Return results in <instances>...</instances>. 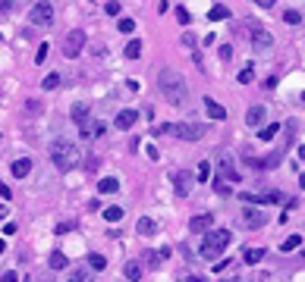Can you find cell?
I'll return each mask as SVG.
<instances>
[{"instance_id": "obj_1", "label": "cell", "mask_w": 305, "mask_h": 282, "mask_svg": "<svg viewBox=\"0 0 305 282\" xmlns=\"http://www.w3.org/2000/svg\"><path fill=\"white\" fill-rule=\"evenodd\" d=\"M157 88H160V94H164V100H167V104H173V107H183L186 100H189V85H186V79L176 69H170V66L160 69Z\"/></svg>"}, {"instance_id": "obj_2", "label": "cell", "mask_w": 305, "mask_h": 282, "mask_svg": "<svg viewBox=\"0 0 305 282\" xmlns=\"http://www.w3.org/2000/svg\"><path fill=\"white\" fill-rule=\"evenodd\" d=\"M230 242H233L230 229H208L205 238H201V248H198L201 260H217L220 254L230 248Z\"/></svg>"}, {"instance_id": "obj_3", "label": "cell", "mask_w": 305, "mask_h": 282, "mask_svg": "<svg viewBox=\"0 0 305 282\" xmlns=\"http://www.w3.org/2000/svg\"><path fill=\"white\" fill-rule=\"evenodd\" d=\"M79 160H82V154H79V148H76L73 141L60 138V141H54V144H50V163L60 169V173L73 169L76 163H79Z\"/></svg>"}, {"instance_id": "obj_4", "label": "cell", "mask_w": 305, "mask_h": 282, "mask_svg": "<svg viewBox=\"0 0 305 282\" xmlns=\"http://www.w3.org/2000/svg\"><path fill=\"white\" fill-rule=\"evenodd\" d=\"M160 132H173L176 138H183V141H198L201 135H205V125H198V123H173V125H160Z\"/></svg>"}, {"instance_id": "obj_5", "label": "cell", "mask_w": 305, "mask_h": 282, "mask_svg": "<svg viewBox=\"0 0 305 282\" xmlns=\"http://www.w3.org/2000/svg\"><path fill=\"white\" fill-rule=\"evenodd\" d=\"M29 22L32 25H50L54 22V6H50V0H38L35 6L29 10Z\"/></svg>"}, {"instance_id": "obj_6", "label": "cell", "mask_w": 305, "mask_h": 282, "mask_svg": "<svg viewBox=\"0 0 305 282\" xmlns=\"http://www.w3.org/2000/svg\"><path fill=\"white\" fill-rule=\"evenodd\" d=\"M170 182H173V191L180 194V198H189L192 185H195V176H192L189 169H176V173L170 176Z\"/></svg>"}, {"instance_id": "obj_7", "label": "cell", "mask_w": 305, "mask_h": 282, "mask_svg": "<svg viewBox=\"0 0 305 282\" xmlns=\"http://www.w3.org/2000/svg\"><path fill=\"white\" fill-rule=\"evenodd\" d=\"M82 47H85V31L73 29L70 35L63 38V54H66V57L73 60V57H79V54H82Z\"/></svg>"}, {"instance_id": "obj_8", "label": "cell", "mask_w": 305, "mask_h": 282, "mask_svg": "<svg viewBox=\"0 0 305 282\" xmlns=\"http://www.w3.org/2000/svg\"><path fill=\"white\" fill-rule=\"evenodd\" d=\"M249 41H252V47H258V50H267L270 44H274V35H270L267 29H261V25H255V22H252Z\"/></svg>"}, {"instance_id": "obj_9", "label": "cell", "mask_w": 305, "mask_h": 282, "mask_svg": "<svg viewBox=\"0 0 305 282\" xmlns=\"http://www.w3.org/2000/svg\"><path fill=\"white\" fill-rule=\"evenodd\" d=\"M211 226H214V213H201V217H192L189 219V232L192 235H205Z\"/></svg>"}, {"instance_id": "obj_10", "label": "cell", "mask_w": 305, "mask_h": 282, "mask_svg": "<svg viewBox=\"0 0 305 282\" xmlns=\"http://www.w3.org/2000/svg\"><path fill=\"white\" fill-rule=\"evenodd\" d=\"M79 129H82V138H95V135H104L107 132V125L88 116V119H82V123H79Z\"/></svg>"}, {"instance_id": "obj_11", "label": "cell", "mask_w": 305, "mask_h": 282, "mask_svg": "<svg viewBox=\"0 0 305 282\" xmlns=\"http://www.w3.org/2000/svg\"><path fill=\"white\" fill-rule=\"evenodd\" d=\"M265 223H267V217H265L261 210H255V207H252V210H242V226H245V229H261Z\"/></svg>"}, {"instance_id": "obj_12", "label": "cell", "mask_w": 305, "mask_h": 282, "mask_svg": "<svg viewBox=\"0 0 305 282\" xmlns=\"http://www.w3.org/2000/svg\"><path fill=\"white\" fill-rule=\"evenodd\" d=\"M239 198L245 204H277L280 201V191H267V194H252V191H242Z\"/></svg>"}, {"instance_id": "obj_13", "label": "cell", "mask_w": 305, "mask_h": 282, "mask_svg": "<svg viewBox=\"0 0 305 282\" xmlns=\"http://www.w3.org/2000/svg\"><path fill=\"white\" fill-rule=\"evenodd\" d=\"M135 119H139V110H129V107H126V110H120V113H116V129H132V125H135Z\"/></svg>"}, {"instance_id": "obj_14", "label": "cell", "mask_w": 305, "mask_h": 282, "mask_svg": "<svg viewBox=\"0 0 305 282\" xmlns=\"http://www.w3.org/2000/svg\"><path fill=\"white\" fill-rule=\"evenodd\" d=\"M265 116H267V110L261 107V104H255L249 113H245V123H249L252 129H261V125H265Z\"/></svg>"}, {"instance_id": "obj_15", "label": "cell", "mask_w": 305, "mask_h": 282, "mask_svg": "<svg viewBox=\"0 0 305 282\" xmlns=\"http://www.w3.org/2000/svg\"><path fill=\"white\" fill-rule=\"evenodd\" d=\"M10 173L16 176V179H25L32 173V160L29 157H22V160H13V166H10Z\"/></svg>"}, {"instance_id": "obj_16", "label": "cell", "mask_w": 305, "mask_h": 282, "mask_svg": "<svg viewBox=\"0 0 305 282\" xmlns=\"http://www.w3.org/2000/svg\"><path fill=\"white\" fill-rule=\"evenodd\" d=\"M205 110L211 113V119H227V107H220L214 97H205Z\"/></svg>"}, {"instance_id": "obj_17", "label": "cell", "mask_w": 305, "mask_h": 282, "mask_svg": "<svg viewBox=\"0 0 305 282\" xmlns=\"http://www.w3.org/2000/svg\"><path fill=\"white\" fill-rule=\"evenodd\" d=\"M123 276L129 279V282H139V279H142V263H135V260L123 263Z\"/></svg>"}, {"instance_id": "obj_18", "label": "cell", "mask_w": 305, "mask_h": 282, "mask_svg": "<svg viewBox=\"0 0 305 282\" xmlns=\"http://www.w3.org/2000/svg\"><path fill=\"white\" fill-rule=\"evenodd\" d=\"M98 191H101V194H116V191H120V182H116L114 176H107V179H101Z\"/></svg>"}, {"instance_id": "obj_19", "label": "cell", "mask_w": 305, "mask_h": 282, "mask_svg": "<svg viewBox=\"0 0 305 282\" xmlns=\"http://www.w3.org/2000/svg\"><path fill=\"white\" fill-rule=\"evenodd\" d=\"M277 132H280V123H270V125H261V129H258V138H261V141H270V138H274Z\"/></svg>"}, {"instance_id": "obj_20", "label": "cell", "mask_w": 305, "mask_h": 282, "mask_svg": "<svg viewBox=\"0 0 305 282\" xmlns=\"http://www.w3.org/2000/svg\"><path fill=\"white\" fill-rule=\"evenodd\" d=\"M135 229H139L142 235H151V232H154V229H157V223H154V219H151V217H142L139 223H135Z\"/></svg>"}, {"instance_id": "obj_21", "label": "cell", "mask_w": 305, "mask_h": 282, "mask_svg": "<svg viewBox=\"0 0 305 282\" xmlns=\"http://www.w3.org/2000/svg\"><path fill=\"white\" fill-rule=\"evenodd\" d=\"M70 116H73V123H82V119H88V104H73Z\"/></svg>"}, {"instance_id": "obj_22", "label": "cell", "mask_w": 305, "mask_h": 282, "mask_svg": "<svg viewBox=\"0 0 305 282\" xmlns=\"http://www.w3.org/2000/svg\"><path fill=\"white\" fill-rule=\"evenodd\" d=\"M211 19H214V22H220V19H230V10H227V6L224 3H214V6H211Z\"/></svg>"}, {"instance_id": "obj_23", "label": "cell", "mask_w": 305, "mask_h": 282, "mask_svg": "<svg viewBox=\"0 0 305 282\" xmlns=\"http://www.w3.org/2000/svg\"><path fill=\"white\" fill-rule=\"evenodd\" d=\"M139 54H142V41L132 38L129 44H126V60H139Z\"/></svg>"}, {"instance_id": "obj_24", "label": "cell", "mask_w": 305, "mask_h": 282, "mask_svg": "<svg viewBox=\"0 0 305 282\" xmlns=\"http://www.w3.org/2000/svg\"><path fill=\"white\" fill-rule=\"evenodd\" d=\"M242 257H245V263H258V260H265V248H249Z\"/></svg>"}, {"instance_id": "obj_25", "label": "cell", "mask_w": 305, "mask_h": 282, "mask_svg": "<svg viewBox=\"0 0 305 282\" xmlns=\"http://www.w3.org/2000/svg\"><path fill=\"white\" fill-rule=\"evenodd\" d=\"M299 245H302V235H290V238H286V242L280 245V251H283V254H290V251H296Z\"/></svg>"}, {"instance_id": "obj_26", "label": "cell", "mask_w": 305, "mask_h": 282, "mask_svg": "<svg viewBox=\"0 0 305 282\" xmlns=\"http://www.w3.org/2000/svg\"><path fill=\"white\" fill-rule=\"evenodd\" d=\"M63 267H66V254L54 251V254H50V270H63Z\"/></svg>"}, {"instance_id": "obj_27", "label": "cell", "mask_w": 305, "mask_h": 282, "mask_svg": "<svg viewBox=\"0 0 305 282\" xmlns=\"http://www.w3.org/2000/svg\"><path fill=\"white\" fill-rule=\"evenodd\" d=\"M101 213H104L107 223H116V219H123V207H107V210H101Z\"/></svg>"}, {"instance_id": "obj_28", "label": "cell", "mask_w": 305, "mask_h": 282, "mask_svg": "<svg viewBox=\"0 0 305 282\" xmlns=\"http://www.w3.org/2000/svg\"><path fill=\"white\" fill-rule=\"evenodd\" d=\"M116 29H120L123 35H132V31H135V22L129 19V16H126V19H116Z\"/></svg>"}, {"instance_id": "obj_29", "label": "cell", "mask_w": 305, "mask_h": 282, "mask_svg": "<svg viewBox=\"0 0 305 282\" xmlns=\"http://www.w3.org/2000/svg\"><path fill=\"white\" fill-rule=\"evenodd\" d=\"M220 166H224V179H230V182H239V173H236V169L230 166V160H224Z\"/></svg>"}, {"instance_id": "obj_30", "label": "cell", "mask_w": 305, "mask_h": 282, "mask_svg": "<svg viewBox=\"0 0 305 282\" xmlns=\"http://www.w3.org/2000/svg\"><path fill=\"white\" fill-rule=\"evenodd\" d=\"M88 267H91V270H104V267H107V260L101 257V254H88Z\"/></svg>"}, {"instance_id": "obj_31", "label": "cell", "mask_w": 305, "mask_h": 282, "mask_svg": "<svg viewBox=\"0 0 305 282\" xmlns=\"http://www.w3.org/2000/svg\"><path fill=\"white\" fill-rule=\"evenodd\" d=\"M57 85H60V75H57V72H50V75H44V82H41V88H57Z\"/></svg>"}, {"instance_id": "obj_32", "label": "cell", "mask_w": 305, "mask_h": 282, "mask_svg": "<svg viewBox=\"0 0 305 282\" xmlns=\"http://www.w3.org/2000/svg\"><path fill=\"white\" fill-rule=\"evenodd\" d=\"M236 79H239V85H249L252 79H255V69H252V66H245V69L236 75Z\"/></svg>"}, {"instance_id": "obj_33", "label": "cell", "mask_w": 305, "mask_h": 282, "mask_svg": "<svg viewBox=\"0 0 305 282\" xmlns=\"http://www.w3.org/2000/svg\"><path fill=\"white\" fill-rule=\"evenodd\" d=\"M208 176H211V163H205V160H201V163H198V173H195V179H201V182H208Z\"/></svg>"}, {"instance_id": "obj_34", "label": "cell", "mask_w": 305, "mask_h": 282, "mask_svg": "<svg viewBox=\"0 0 305 282\" xmlns=\"http://www.w3.org/2000/svg\"><path fill=\"white\" fill-rule=\"evenodd\" d=\"M176 19H180L183 25H189V22H192V16H189V10H186V6H176Z\"/></svg>"}, {"instance_id": "obj_35", "label": "cell", "mask_w": 305, "mask_h": 282, "mask_svg": "<svg viewBox=\"0 0 305 282\" xmlns=\"http://www.w3.org/2000/svg\"><path fill=\"white\" fill-rule=\"evenodd\" d=\"M214 191H217V194H230V188H227V179H220V176L214 179Z\"/></svg>"}, {"instance_id": "obj_36", "label": "cell", "mask_w": 305, "mask_h": 282, "mask_svg": "<svg viewBox=\"0 0 305 282\" xmlns=\"http://www.w3.org/2000/svg\"><path fill=\"white\" fill-rule=\"evenodd\" d=\"M283 19L290 22V25H299V22H302V16L296 13V10H286V13H283Z\"/></svg>"}, {"instance_id": "obj_37", "label": "cell", "mask_w": 305, "mask_h": 282, "mask_svg": "<svg viewBox=\"0 0 305 282\" xmlns=\"http://www.w3.org/2000/svg\"><path fill=\"white\" fill-rule=\"evenodd\" d=\"M217 54H220V60H227V63H230V60H233V47H230V44H220Z\"/></svg>"}, {"instance_id": "obj_38", "label": "cell", "mask_w": 305, "mask_h": 282, "mask_svg": "<svg viewBox=\"0 0 305 282\" xmlns=\"http://www.w3.org/2000/svg\"><path fill=\"white\" fill-rule=\"evenodd\" d=\"M70 282H88V273L85 270H76V273H70Z\"/></svg>"}, {"instance_id": "obj_39", "label": "cell", "mask_w": 305, "mask_h": 282, "mask_svg": "<svg viewBox=\"0 0 305 282\" xmlns=\"http://www.w3.org/2000/svg\"><path fill=\"white\" fill-rule=\"evenodd\" d=\"M180 282H208L205 276H192V273H180Z\"/></svg>"}, {"instance_id": "obj_40", "label": "cell", "mask_w": 305, "mask_h": 282, "mask_svg": "<svg viewBox=\"0 0 305 282\" xmlns=\"http://www.w3.org/2000/svg\"><path fill=\"white\" fill-rule=\"evenodd\" d=\"M104 13H107V16H120V3H116V0H110V3L104 6Z\"/></svg>"}, {"instance_id": "obj_41", "label": "cell", "mask_w": 305, "mask_h": 282, "mask_svg": "<svg viewBox=\"0 0 305 282\" xmlns=\"http://www.w3.org/2000/svg\"><path fill=\"white\" fill-rule=\"evenodd\" d=\"M47 50H50L47 44H41V47H38V54H35V63H44V60H47Z\"/></svg>"}, {"instance_id": "obj_42", "label": "cell", "mask_w": 305, "mask_h": 282, "mask_svg": "<svg viewBox=\"0 0 305 282\" xmlns=\"http://www.w3.org/2000/svg\"><path fill=\"white\" fill-rule=\"evenodd\" d=\"M10 194H13V188H10V185H3V182H0V198H6V201H10Z\"/></svg>"}, {"instance_id": "obj_43", "label": "cell", "mask_w": 305, "mask_h": 282, "mask_svg": "<svg viewBox=\"0 0 305 282\" xmlns=\"http://www.w3.org/2000/svg\"><path fill=\"white\" fill-rule=\"evenodd\" d=\"M25 110H29V113H38L41 104H38V100H29V104H25Z\"/></svg>"}, {"instance_id": "obj_44", "label": "cell", "mask_w": 305, "mask_h": 282, "mask_svg": "<svg viewBox=\"0 0 305 282\" xmlns=\"http://www.w3.org/2000/svg\"><path fill=\"white\" fill-rule=\"evenodd\" d=\"M73 229H76L73 223H60V226H57V232H60V235H63V232H73Z\"/></svg>"}, {"instance_id": "obj_45", "label": "cell", "mask_w": 305, "mask_h": 282, "mask_svg": "<svg viewBox=\"0 0 305 282\" xmlns=\"http://www.w3.org/2000/svg\"><path fill=\"white\" fill-rule=\"evenodd\" d=\"M0 282H19V276H16V273L10 270V273H3V279H0Z\"/></svg>"}, {"instance_id": "obj_46", "label": "cell", "mask_w": 305, "mask_h": 282, "mask_svg": "<svg viewBox=\"0 0 305 282\" xmlns=\"http://www.w3.org/2000/svg\"><path fill=\"white\" fill-rule=\"evenodd\" d=\"M255 3H261V6H270V3H274V0H255Z\"/></svg>"}, {"instance_id": "obj_47", "label": "cell", "mask_w": 305, "mask_h": 282, "mask_svg": "<svg viewBox=\"0 0 305 282\" xmlns=\"http://www.w3.org/2000/svg\"><path fill=\"white\" fill-rule=\"evenodd\" d=\"M6 251V242H3V238H0V254H3Z\"/></svg>"}, {"instance_id": "obj_48", "label": "cell", "mask_w": 305, "mask_h": 282, "mask_svg": "<svg viewBox=\"0 0 305 282\" xmlns=\"http://www.w3.org/2000/svg\"><path fill=\"white\" fill-rule=\"evenodd\" d=\"M299 157H302V160H305V144H302V148H299Z\"/></svg>"}]
</instances>
